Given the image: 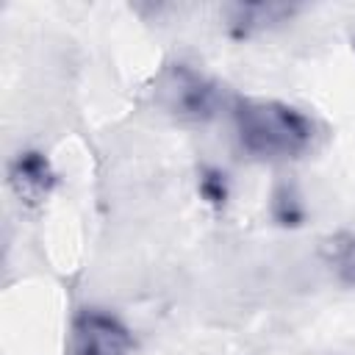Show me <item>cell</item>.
Masks as SVG:
<instances>
[{
    "instance_id": "8992f818",
    "label": "cell",
    "mask_w": 355,
    "mask_h": 355,
    "mask_svg": "<svg viewBox=\"0 0 355 355\" xmlns=\"http://www.w3.org/2000/svg\"><path fill=\"white\" fill-rule=\"evenodd\" d=\"M333 266L338 272V277L355 288V233H347L336 241L333 247Z\"/></svg>"
},
{
    "instance_id": "6da1fadb",
    "label": "cell",
    "mask_w": 355,
    "mask_h": 355,
    "mask_svg": "<svg viewBox=\"0 0 355 355\" xmlns=\"http://www.w3.org/2000/svg\"><path fill=\"white\" fill-rule=\"evenodd\" d=\"M233 122L241 147L263 161H288L313 141V122L297 105L261 97H233Z\"/></svg>"
},
{
    "instance_id": "3957f363",
    "label": "cell",
    "mask_w": 355,
    "mask_h": 355,
    "mask_svg": "<svg viewBox=\"0 0 355 355\" xmlns=\"http://www.w3.org/2000/svg\"><path fill=\"white\" fill-rule=\"evenodd\" d=\"M133 347V333L119 316L103 308H83L75 313L69 327L72 355H130Z\"/></svg>"
},
{
    "instance_id": "52a82bcc",
    "label": "cell",
    "mask_w": 355,
    "mask_h": 355,
    "mask_svg": "<svg viewBox=\"0 0 355 355\" xmlns=\"http://www.w3.org/2000/svg\"><path fill=\"white\" fill-rule=\"evenodd\" d=\"M200 191H202V197H205L208 202H214V205L225 202V197H227V180H225V175H222L219 169L202 172V178H200Z\"/></svg>"
},
{
    "instance_id": "5b68a950",
    "label": "cell",
    "mask_w": 355,
    "mask_h": 355,
    "mask_svg": "<svg viewBox=\"0 0 355 355\" xmlns=\"http://www.w3.org/2000/svg\"><path fill=\"white\" fill-rule=\"evenodd\" d=\"M230 11V28L239 36H250L255 31L280 25L286 19H291L300 8L297 6H286V3H236L227 8Z\"/></svg>"
},
{
    "instance_id": "277c9868",
    "label": "cell",
    "mask_w": 355,
    "mask_h": 355,
    "mask_svg": "<svg viewBox=\"0 0 355 355\" xmlns=\"http://www.w3.org/2000/svg\"><path fill=\"white\" fill-rule=\"evenodd\" d=\"M8 183L25 205H39L55 189V169L39 150H22L8 166Z\"/></svg>"
},
{
    "instance_id": "7a4b0ae2",
    "label": "cell",
    "mask_w": 355,
    "mask_h": 355,
    "mask_svg": "<svg viewBox=\"0 0 355 355\" xmlns=\"http://www.w3.org/2000/svg\"><path fill=\"white\" fill-rule=\"evenodd\" d=\"M155 97L172 116L189 119V122L214 119L227 103L225 86H219L214 78L202 75L200 69H194L189 64L166 67L158 75Z\"/></svg>"
}]
</instances>
